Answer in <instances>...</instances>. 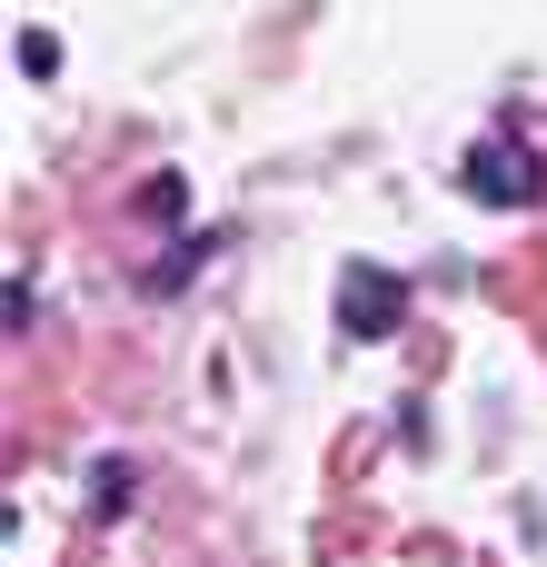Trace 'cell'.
I'll return each mask as SVG.
<instances>
[{
    "mask_svg": "<svg viewBox=\"0 0 547 567\" xmlns=\"http://www.w3.org/2000/svg\"><path fill=\"white\" fill-rule=\"evenodd\" d=\"M468 199H488V209H528V199H538V150L508 140V130L478 140V150H468Z\"/></svg>",
    "mask_w": 547,
    "mask_h": 567,
    "instance_id": "6da1fadb",
    "label": "cell"
},
{
    "mask_svg": "<svg viewBox=\"0 0 547 567\" xmlns=\"http://www.w3.org/2000/svg\"><path fill=\"white\" fill-rule=\"evenodd\" d=\"M339 319H349V339H399L409 289H399L379 259H349V269H339Z\"/></svg>",
    "mask_w": 547,
    "mask_h": 567,
    "instance_id": "7a4b0ae2",
    "label": "cell"
},
{
    "mask_svg": "<svg viewBox=\"0 0 547 567\" xmlns=\"http://www.w3.org/2000/svg\"><path fill=\"white\" fill-rule=\"evenodd\" d=\"M20 70L50 80V70H60V40H50V30H20Z\"/></svg>",
    "mask_w": 547,
    "mask_h": 567,
    "instance_id": "3957f363",
    "label": "cell"
}]
</instances>
